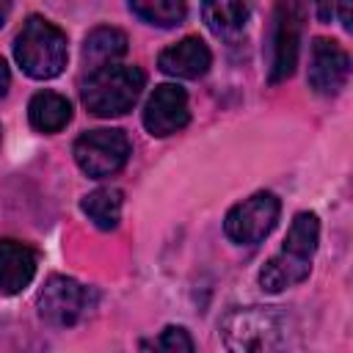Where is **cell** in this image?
I'll return each instance as SVG.
<instances>
[{"instance_id":"1","label":"cell","mask_w":353,"mask_h":353,"mask_svg":"<svg viewBox=\"0 0 353 353\" xmlns=\"http://www.w3.org/2000/svg\"><path fill=\"white\" fill-rule=\"evenodd\" d=\"M317 240H320L317 215L298 212L290 223L281 251L276 256H270L265 262V268L259 270V287L265 292H281L287 287L306 281L312 273V256L317 251Z\"/></svg>"},{"instance_id":"2","label":"cell","mask_w":353,"mask_h":353,"mask_svg":"<svg viewBox=\"0 0 353 353\" xmlns=\"http://www.w3.org/2000/svg\"><path fill=\"white\" fill-rule=\"evenodd\" d=\"M292 317L279 306H245L232 309L221 320V336L229 350L262 353L281 350L290 345Z\"/></svg>"},{"instance_id":"3","label":"cell","mask_w":353,"mask_h":353,"mask_svg":"<svg viewBox=\"0 0 353 353\" xmlns=\"http://www.w3.org/2000/svg\"><path fill=\"white\" fill-rule=\"evenodd\" d=\"M146 83L143 69L138 66H124V63H108L99 69H91L88 77L83 80L80 97L88 113L94 116H121L127 113L135 99L141 97Z\"/></svg>"},{"instance_id":"4","label":"cell","mask_w":353,"mask_h":353,"mask_svg":"<svg viewBox=\"0 0 353 353\" xmlns=\"http://www.w3.org/2000/svg\"><path fill=\"white\" fill-rule=\"evenodd\" d=\"M66 33L44 17H30L14 41V58L33 80L58 77L66 66Z\"/></svg>"},{"instance_id":"5","label":"cell","mask_w":353,"mask_h":353,"mask_svg":"<svg viewBox=\"0 0 353 353\" xmlns=\"http://www.w3.org/2000/svg\"><path fill=\"white\" fill-rule=\"evenodd\" d=\"M303 22H306L303 0H276L273 25H270V55H268L270 83H281L295 72Z\"/></svg>"},{"instance_id":"6","label":"cell","mask_w":353,"mask_h":353,"mask_svg":"<svg viewBox=\"0 0 353 353\" xmlns=\"http://www.w3.org/2000/svg\"><path fill=\"white\" fill-rule=\"evenodd\" d=\"M130 152L132 143L121 130H91L74 141V163L94 179L121 171L130 160Z\"/></svg>"},{"instance_id":"7","label":"cell","mask_w":353,"mask_h":353,"mask_svg":"<svg viewBox=\"0 0 353 353\" xmlns=\"http://www.w3.org/2000/svg\"><path fill=\"white\" fill-rule=\"evenodd\" d=\"M279 212H281L279 199L268 190H259V193L243 199L240 204H234L226 212L223 232H226L229 240H234L240 245H254V243L265 240L273 232V226L279 221Z\"/></svg>"},{"instance_id":"8","label":"cell","mask_w":353,"mask_h":353,"mask_svg":"<svg viewBox=\"0 0 353 353\" xmlns=\"http://www.w3.org/2000/svg\"><path fill=\"white\" fill-rule=\"evenodd\" d=\"M94 303V295L88 287L69 276H50L47 284L39 292V317L50 325L66 328L74 325Z\"/></svg>"},{"instance_id":"9","label":"cell","mask_w":353,"mask_h":353,"mask_svg":"<svg viewBox=\"0 0 353 353\" xmlns=\"http://www.w3.org/2000/svg\"><path fill=\"white\" fill-rule=\"evenodd\" d=\"M190 121V110H188V94L179 85H157L143 108V127L149 130V135L165 138L179 132L185 124Z\"/></svg>"},{"instance_id":"10","label":"cell","mask_w":353,"mask_h":353,"mask_svg":"<svg viewBox=\"0 0 353 353\" xmlns=\"http://www.w3.org/2000/svg\"><path fill=\"white\" fill-rule=\"evenodd\" d=\"M350 77L347 52L331 39H314L309 55V85L317 94H336Z\"/></svg>"},{"instance_id":"11","label":"cell","mask_w":353,"mask_h":353,"mask_svg":"<svg viewBox=\"0 0 353 353\" xmlns=\"http://www.w3.org/2000/svg\"><path fill=\"white\" fill-rule=\"evenodd\" d=\"M160 69L171 77H185V80H196L204 77L210 63H212V52L210 47L199 39V36H185L182 41L165 47L157 58Z\"/></svg>"},{"instance_id":"12","label":"cell","mask_w":353,"mask_h":353,"mask_svg":"<svg viewBox=\"0 0 353 353\" xmlns=\"http://www.w3.org/2000/svg\"><path fill=\"white\" fill-rule=\"evenodd\" d=\"M36 251L19 240H0V292L19 295L36 276Z\"/></svg>"},{"instance_id":"13","label":"cell","mask_w":353,"mask_h":353,"mask_svg":"<svg viewBox=\"0 0 353 353\" xmlns=\"http://www.w3.org/2000/svg\"><path fill=\"white\" fill-rule=\"evenodd\" d=\"M201 17L215 36H234L251 17V0H201Z\"/></svg>"},{"instance_id":"14","label":"cell","mask_w":353,"mask_h":353,"mask_svg":"<svg viewBox=\"0 0 353 353\" xmlns=\"http://www.w3.org/2000/svg\"><path fill=\"white\" fill-rule=\"evenodd\" d=\"M28 119L39 132H61L72 121V105L63 94L39 91L28 105Z\"/></svg>"},{"instance_id":"15","label":"cell","mask_w":353,"mask_h":353,"mask_svg":"<svg viewBox=\"0 0 353 353\" xmlns=\"http://www.w3.org/2000/svg\"><path fill=\"white\" fill-rule=\"evenodd\" d=\"M127 52V36L119 28H94L83 44V63L85 69H99L116 63Z\"/></svg>"},{"instance_id":"16","label":"cell","mask_w":353,"mask_h":353,"mask_svg":"<svg viewBox=\"0 0 353 353\" xmlns=\"http://www.w3.org/2000/svg\"><path fill=\"white\" fill-rule=\"evenodd\" d=\"M83 212L99 229H113L121 218V190L119 188H97L83 199Z\"/></svg>"},{"instance_id":"17","label":"cell","mask_w":353,"mask_h":353,"mask_svg":"<svg viewBox=\"0 0 353 353\" xmlns=\"http://www.w3.org/2000/svg\"><path fill=\"white\" fill-rule=\"evenodd\" d=\"M130 11L149 25L174 28L185 19V0H127Z\"/></svg>"},{"instance_id":"18","label":"cell","mask_w":353,"mask_h":353,"mask_svg":"<svg viewBox=\"0 0 353 353\" xmlns=\"http://www.w3.org/2000/svg\"><path fill=\"white\" fill-rule=\"evenodd\" d=\"M154 347L168 350V353H179V350L190 353L196 345H193V339H190V334H188L185 328H179V325H168V328H165V331L157 336Z\"/></svg>"},{"instance_id":"19","label":"cell","mask_w":353,"mask_h":353,"mask_svg":"<svg viewBox=\"0 0 353 353\" xmlns=\"http://www.w3.org/2000/svg\"><path fill=\"white\" fill-rule=\"evenodd\" d=\"M336 14V0H317V17L320 22H331Z\"/></svg>"},{"instance_id":"20","label":"cell","mask_w":353,"mask_h":353,"mask_svg":"<svg viewBox=\"0 0 353 353\" xmlns=\"http://www.w3.org/2000/svg\"><path fill=\"white\" fill-rule=\"evenodd\" d=\"M336 8H339V22L345 30H350V0H336Z\"/></svg>"},{"instance_id":"21","label":"cell","mask_w":353,"mask_h":353,"mask_svg":"<svg viewBox=\"0 0 353 353\" xmlns=\"http://www.w3.org/2000/svg\"><path fill=\"white\" fill-rule=\"evenodd\" d=\"M8 85H11V72H8V66H6V61L0 58V97H6V91H8Z\"/></svg>"},{"instance_id":"22","label":"cell","mask_w":353,"mask_h":353,"mask_svg":"<svg viewBox=\"0 0 353 353\" xmlns=\"http://www.w3.org/2000/svg\"><path fill=\"white\" fill-rule=\"evenodd\" d=\"M8 14H11V0H0V28L6 25Z\"/></svg>"},{"instance_id":"23","label":"cell","mask_w":353,"mask_h":353,"mask_svg":"<svg viewBox=\"0 0 353 353\" xmlns=\"http://www.w3.org/2000/svg\"><path fill=\"white\" fill-rule=\"evenodd\" d=\"M0 135H3V130H0Z\"/></svg>"}]
</instances>
